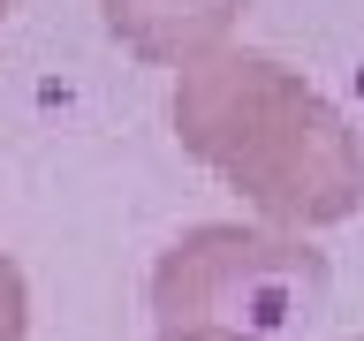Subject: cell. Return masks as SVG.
<instances>
[{"mask_svg":"<svg viewBox=\"0 0 364 341\" xmlns=\"http://www.w3.org/2000/svg\"><path fill=\"white\" fill-rule=\"evenodd\" d=\"M175 136L281 227H334L364 197V152L341 107L250 45L182 68Z\"/></svg>","mask_w":364,"mask_h":341,"instance_id":"6da1fadb","label":"cell"},{"mask_svg":"<svg viewBox=\"0 0 364 341\" xmlns=\"http://www.w3.org/2000/svg\"><path fill=\"white\" fill-rule=\"evenodd\" d=\"M326 296H334L326 258L281 227L213 220V227L175 235L152 266L159 334L213 326V334H243V341H289L318 326Z\"/></svg>","mask_w":364,"mask_h":341,"instance_id":"7a4b0ae2","label":"cell"},{"mask_svg":"<svg viewBox=\"0 0 364 341\" xmlns=\"http://www.w3.org/2000/svg\"><path fill=\"white\" fill-rule=\"evenodd\" d=\"M107 31L152 68H198L228 53V31L243 16V0H99Z\"/></svg>","mask_w":364,"mask_h":341,"instance_id":"3957f363","label":"cell"},{"mask_svg":"<svg viewBox=\"0 0 364 341\" xmlns=\"http://www.w3.org/2000/svg\"><path fill=\"white\" fill-rule=\"evenodd\" d=\"M23 311H31V296H23V273L0 258V341H23Z\"/></svg>","mask_w":364,"mask_h":341,"instance_id":"277c9868","label":"cell"},{"mask_svg":"<svg viewBox=\"0 0 364 341\" xmlns=\"http://www.w3.org/2000/svg\"><path fill=\"white\" fill-rule=\"evenodd\" d=\"M159 341H243V334H213V326H182V334H159Z\"/></svg>","mask_w":364,"mask_h":341,"instance_id":"5b68a950","label":"cell"},{"mask_svg":"<svg viewBox=\"0 0 364 341\" xmlns=\"http://www.w3.org/2000/svg\"><path fill=\"white\" fill-rule=\"evenodd\" d=\"M0 16H8V0H0Z\"/></svg>","mask_w":364,"mask_h":341,"instance_id":"8992f818","label":"cell"},{"mask_svg":"<svg viewBox=\"0 0 364 341\" xmlns=\"http://www.w3.org/2000/svg\"><path fill=\"white\" fill-rule=\"evenodd\" d=\"M357 341H364V334H357Z\"/></svg>","mask_w":364,"mask_h":341,"instance_id":"52a82bcc","label":"cell"}]
</instances>
